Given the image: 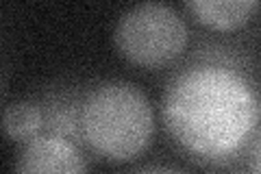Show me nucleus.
Masks as SVG:
<instances>
[{"label": "nucleus", "instance_id": "1", "mask_svg": "<svg viewBox=\"0 0 261 174\" xmlns=\"http://www.w3.org/2000/svg\"><path fill=\"white\" fill-rule=\"evenodd\" d=\"M163 118L185 153L205 161H226L259 135V98L242 74L198 65L170 83Z\"/></svg>", "mask_w": 261, "mask_h": 174}, {"label": "nucleus", "instance_id": "2", "mask_svg": "<svg viewBox=\"0 0 261 174\" xmlns=\"http://www.w3.org/2000/svg\"><path fill=\"white\" fill-rule=\"evenodd\" d=\"M154 115L140 87L109 81L87 94L79 107V133L89 151L113 163L130 161L150 144Z\"/></svg>", "mask_w": 261, "mask_h": 174}, {"label": "nucleus", "instance_id": "3", "mask_svg": "<svg viewBox=\"0 0 261 174\" xmlns=\"http://www.w3.org/2000/svg\"><path fill=\"white\" fill-rule=\"evenodd\" d=\"M116 46L130 63L142 68H161L185 51L187 27L181 15L166 5H137L120 18Z\"/></svg>", "mask_w": 261, "mask_h": 174}, {"label": "nucleus", "instance_id": "4", "mask_svg": "<svg viewBox=\"0 0 261 174\" xmlns=\"http://www.w3.org/2000/svg\"><path fill=\"white\" fill-rule=\"evenodd\" d=\"M15 174H87V165L68 137L39 135L24 146Z\"/></svg>", "mask_w": 261, "mask_h": 174}, {"label": "nucleus", "instance_id": "5", "mask_svg": "<svg viewBox=\"0 0 261 174\" xmlns=\"http://www.w3.org/2000/svg\"><path fill=\"white\" fill-rule=\"evenodd\" d=\"M185 7L196 15L198 22L216 31L240 29L257 11L255 0H194Z\"/></svg>", "mask_w": 261, "mask_h": 174}, {"label": "nucleus", "instance_id": "6", "mask_svg": "<svg viewBox=\"0 0 261 174\" xmlns=\"http://www.w3.org/2000/svg\"><path fill=\"white\" fill-rule=\"evenodd\" d=\"M3 129L15 142H31L44 129V111L35 103H13L3 113Z\"/></svg>", "mask_w": 261, "mask_h": 174}, {"label": "nucleus", "instance_id": "7", "mask_svg": "<svg viewBox=\"0 0 261 174\" xmlns=\"http://www.w3.org/2000/svg\"><path fill=\"white\" fill-rule=\"evenodd\" d=\"M135 174H187L178 168H172V165H148V168L137 170Z\"/></svg>", "mask_w": 261, "mask_h": 174}]
</instances>
